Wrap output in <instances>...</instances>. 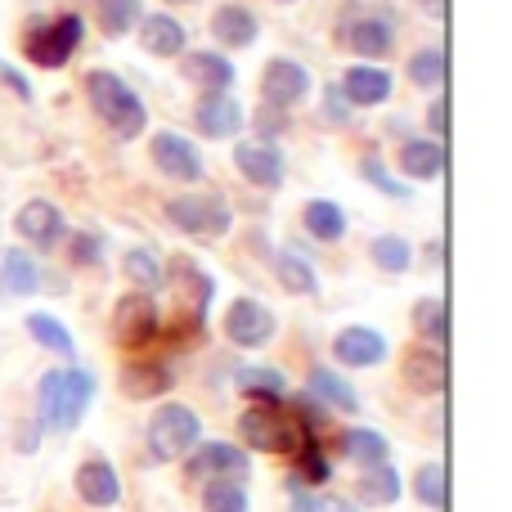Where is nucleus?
I'll return each mask as SVG.
<instances>
[{"label": "nucleus", "mask_w": 512, "mask_h": 512, "mask_svg": "<svg viewBox=\"0 0 512 512\" xmlns=\"http://www.w3.org/2000/svg\"><path fill=\"white\" fill-rule=\"evenodd\" d=\"M90 400H95V373L86 369H50L36 387V423L45 432H72L86 418Z\"/></svg>", "instance_id": "1"}, {"label": "nucleus", "mask_w": 512, "mask_h": 512, "mask_svg": "<svg viewBox=\"0 0 512 512\" xmlns=\"http://www.w3.org/2000/svg\"><path fill=\"white\" fill-rule=\"evenodd\" d=\"M86 99H90V108L99 113V122H104L108 131H117L122 140H135L140 131H149V113H144L140 95H135L117 72H104V68L90 72L86 77Z\"/></svg>", "instance_id": "2"}, {"label": "nucleus", "mask_w": 512, "mask_h": 512, "mask_svg": "<svg viewBox=\"0 0 512 512\" xmlns=\"http://www.w3.org/2000/svg\"><path fill=\"white\" fill-rule=\"evenodd\" d=\"M203 441V418L189 405H158L149 418V450L158 463L185 459L194 445Z\"/></svg>", "instance_id": "3"}, {"label": "nucleus", "mask_w": 512, "mask_h": 512, "mask_svg": "<svg viewBox=\"0 0 512 512\" xmlns=\"http://www.w3.org/2000/svg\"><path fill=\"white\" fill-rule=\"evenodd\" d=\"M239 436L248 450L261 454H292L301 445V423L292 414H283L279 405H252L239 418Z\"/></svg>", "instance_id": "4"}, {"label": "nucleus", "mask_w": 512, "mask_h": 512, "mask_svg": "<svg viewBox=\"0 0 512 512\" xmlns=\"http://www.w3.org/2000/svg\"><path fill=\"white\" fill-rule=\"evenodd\" d=\"M81 32H86L81 14H63V18H54V23H36V27H27V36H23V54L36 68H63V63L72 59V50L81 45Z\"/></svg>", "instance_id": "5"}, {"label": "nucleus", "mask_w": 512, "mask_h": 512, "mask_svg": "<svg viewBox=\"0 0 512 512\" xmlns=\"http://www.w3.org/2000/svg\"><path fill=\"white\" fill-rule=\"evenodd\" d=\"M158 328H162V315H158L153 292H126V297H117V310H113L117 346L140 351V346H149L153 337H158Z\"/></svg>", "instance_id": "6"}, {"label": "nucleus", "mask_w": 512, "mask_h": 512, "mask_svg": "<svg viewBox=\"0 0 512 512\" xmlns=\"http://www.w3.org/2000/svg\"><path fill=\"white\" fill-rule=\"evenodd\" d=\"M167 221L176 225V230L194 234V239H216V234H225L234 225L230 207H225V198H171L167 203Z\"/></svg>", "instance_id": "7"}, {"label": "nucleus", "mask_w": 512, "mask_h": 512, "mask_svg": "<svg viewBox=\"0 0 512 512\" xmlns=\"http://www.w3.org/2000/svg\"><path fill=\"white\" fill-rule=\"evenodd\" d=\"M185 459H189V477H203V481H248L252 472V459L230 441H203Z\"/></svg>", "instance_id": "8"}, {"label": "nucleus", "mask_w": 512, "mask_h": 512, "mask_svg": "<svg viewBox=\"0 0 512 512\" xmlns=\"http://www.w3.org/2000/svg\"><path fill=\"white\" fill-rule=\"evenodd\" d=\"M274 328H279L274 310L261 306V301H252V297H239L230 310H225V337H230L234 346H243V351L265 346L274 337Z\"/></svg>", "instance_id": "9"}, {"label": "nucleus", "mask_w": 512, "mask_h": 512, "mask_svg": "<svg viewBox=\"0 0 512 512\" xmlns=\"http://www.w3.org/2000/svg\"><path fill=\"white\" fill-rule=\"evenodd\" d=\"M261 95L270 108H297L301 99L310 95V72L301 68L297 59H270L261 72Z\"/></svg>", "instance_id": "10"}, {"label": "nucleus", "mask_w": 512, "mask_h": 512, "mask_svg": "<svg viewBox=\"0 0 512 512\" xmlns=\"http://www.w3.org/2000/svg\"><path fill=\"white\" fill-rule=\"evenodd\" d=\"M18 239H27L32 248L50 252L63 243V234H68V221H63V212L54 203H45V198H32V203L18 207V221H14Z\"/></svg>", "instance_id": "11"}, {"label": "nucleus", "mask_w": 512, "mask_h": 512, "mask_svg": "<svg viewBox=\"0 0 512 512\" xmlns=\"http://www.w3.org/2000/svg\"><path fill=\"white\" fill-rule=\"evenodd\" d=\"M153 167L162 171V176H171V180H203V153L194 149V144L185 140V135H176V131H158L153 135Z\"/></svg>", "instance_id": "12"}, {"label": "nucleus", "mask_w": 512, "mask_h": 512, "mask_svg": "<svg viewBox=\"0 0 512 512\" xmlns=\"http://www.w3.org/2000/svg\"><path fill=\"white\" fill-rule=\"evenodd\" d=\"M234 167H239V176L248 180V185H256V189H279L283 176H288L283 153L274 149V144H265V140H243L239 149H234Z\"/></svg>", "instance_id": "13"}, {"label": "nucleus", "mask_w": 512, "mask_h": 512, "mask_svg": "<svg viewBox=\"0 0 512 512\" xmlns=\"http://www.w3.org/2000/svg\"><path fill=\"white\" fill-rule=\"evenodd\" d=\"M167 283H176L180 306L194 315V324H203V319H207V306H212V292H216L212 274H207L203 265H194L189 256H176V261H171Z\"/></svg>", "instance_id": "14"}, {"label": "nucleus", "mask_w": 512, "mask_h": 512, "mask_svg": "<svg viewBox=\"0 0 512 512\" xmlns=\"http://www.w3.org/2000/svg\"><path fill=\"white\" fill-rule=\"evenodd\" d=\"M333 355L346 364V369H373V364L387 360V337H382L378 328L351 324L333 337Z\"/></svg>", "instance_id": "15"}, {"label": "nucleus", "mask_w": 512, "mask_h": 512, "mask_svg": "<svg viewBox=\"0 0 512 512\" xmlns=\"http://www.w3.org/2000/svg\"><path fill=\"white\" fill-rule=\"evenodd\" d=\"M400 378L409 382V391L418 396H441L445 391V351L436 346H409L400 360Z\"/></svg>", "instance_id": "16"}, {"label": "nucleus", "mask_w": 512, "mask_h": 512, "mask_svg": "<svg viewBox=\"0 0 512 512\" xmlns=\"http://www.w3.org/2000/svg\"><path fill=\"white\" fill-rule=\"evenodd\" d=\"M72 486H77L81 504L90 508H113L117 499H122V481H117V468L104 459H90L77 468V477H72Z\"/></svg>", "instance_id": "17"}, {"label": "nucleus", "mask_w": 512, "mask_h": 512, "mask_svg": "<svg viewBox=\"0 0 512 512\" xmlns=\"http://www.w3.org/2000/svg\"><path fill=\"white\" fill-rule=\"evenodd\" d=\"M342 95L351 108H378L391 99V72L387 68H369V63H355L342 77Z\"/></svg>", "instance_id": "18"}, {"label": "nucleus", "mask_w": 512, "mask_h": 512, "mask_svg": "<svg viewBox=\"0 0 512 512\" xmlns=\"http://www.w3.org/2000/svg\"><path fill=\"white\" fill-rule=\"evenodd\" d=\"M396 41V27H391L387 14H355L346 23V45H351L360 59H382Z\"/></svg>", "instance_id": "19"}, {"label": "nucleus", "mask_w": 512, "mask_h": 512, "mask_svg": "<svg viewBox=\"0 0 512 512\" xmlns=\"http://www.w3.org/2000/svg\"><path fill=\"white\" fill-rule=\"evenodd\" d=\"M194 122L207 140H230V135L243 131V104L234 95H203Z\"/></svg>", "instance_id": "20"}, {"label": "nucleus", "mask_w": 512, "mask_h": 512, "mask_svg": "<svg viewBox=\"0 0 512 512\" xmlns=\"http://www.w3.org/2000/svg\"><path fill=\"white\" fill-rule=\"evenodd\" d=\"M180 72H185L194 86H203L207 95H225V90L234 86V63L216 50H189V59L180 63Z\"/></svg>", "instance_id": "21"}, {"label": "nucleus", "mask_w": 512, "mask_h": 512, "mask_svg": "<svg viewBox=\"0 0 512 512\" xmlns=\"http://www.w3.org/2000/svg\"><path fill=\"white\" fill-rule=\"evenodd\" d=\"M306 382H310V396H315L324 409H337V414H360V391H355L342 373L328 369V364H315Z\"/></svg>", "instance_id": "22"}, {"label": "nucleus", "mask_w": 512, "mask_h": 512, "mask_svg": "<svg viewBox=\"0 0 512 512\" xmlns=\"http://www.w3.org/2000/svg\"><path fill=\"white\" fill-rule=\"evenodd\" d=\"M212 36L225 45V50H248V45L261 36V23H256L252 9L243 5H221L212 14Z\"/></svg>", "instance_id": "23"}, {"label": "nucleus", "mask_w": 512, "mask_h": 512, "mask_svg": "<svg viewBox=\"0 0 512 512\" xmlns=\"http://www.w3.org/2000/svg\"><path fill=\"white\" fill-rule=\"evenodd\" d=\"M176 387L167 364H153V360H135L122 369V391L126 400H153V396H167Z\"/></svg>", "instance_id": "24"}, {"label": "nucleus", "mask_w": 512, "mask_h": 512, "mask_svg": "<svg viewBox=\"0 0 512 512\" xmlns=\"http://www.w3.org/2000/svg\"><path fill=\"white\" fill-rule=\"evenodd\" d=\"M32 292H41V265L27 252L9 248L0 256V297H32Z\"/></svg>", "instance_id": "25"}, {"label": "nucleus", "mask_w": 512, "mask_h": 512, "mask_svg": "<svg viewBox=\"0 0 512 512\" xmlns=\"http://www.w3.org/2000/svg\"><path fill=\"white\" fill-rule=\"evenodd\" d=\"M140 45L158 59H176V54H185V27L171 14H149L140 18Z\"/></svg>", "instance_id": "26"}, {"label": "nucleus", "mask_w": 512, "mask_h": 512, "mask_svg": "<svg viewBox=\"0 0 512 512\" xmlns=\"http://www.w3.org/2000/svg\"><path fill=\"white\" fill-rule=\"evenodd\" d=\"M400 171L409 180H436L445 171V144L436 140H405L400 144Z\"/></svg>", "instance_id": "27"}, {"label": "nucleus", "mask_w": 512, "mask_h": 512, "mask_svg": "<svg viewBox=\"0 0 512 512\" xmlns=\"http://www.w3.org/2000/svg\"><path fill=\"white\" fill-rule=\"evenodd\" d=\"M122 274L135 283V288H144V292L167 288V265H162V256L153 248H131V252H126L122 256Z\"/></svg>", "instance_id": "28"}, {"label": "nucleus", "mask_w": 512, "mask_h": 512, "mask_svg": "<svg viewBox=\"0 0 512 512\" xmlns=\"http://www.w3.org/2000/svg\"><path fill=\"white\" fill-rule=\"evenodd\" d=\"M400 499V472L391 463H373L360 477V504L369 508H391Z\"/></svg>", "instance_id": "29"}, {"label": "nucleus", "mask_w": 512, "mask_h": 512, "mask_svg": "<svg viewBox=\"0 0 512 512\" xmlns=\"http://www.w3.org/2000/svg\"><path fill=\"white\" fill-rule=\"evenodd\" d=\"M239 391L252 405H283L288 378H283L279 369H239Z\"/></svg>", "instance_id": "30"}, {"label": "nucleus", "mask_w": 512, "mask_h": 512, "mask_svg": "<svg viewBox=\"0 0 512 512\" xmlns=\"http://www.w3.org/2000/svg\"><path fill=\"white\" fill-rule=\"evenodd\" d=\"M342 454L351 463H360V468H373V463H387L391 445L382 432H373V427H351V432H342Z\"/></svg>", "instance_id": "31"}, {"label": "nucleus", "mask_w": 512, "mask_h": 512, "mask_svg": "<svg viewBox=\"0 0 512 512\" xmlns=\"http://www.w3.org/2000/svg\"><path fill=\"white\" fill-rule=\"evenodd\" d=\"M292 454H297V472H292V477H297L301 486H324V481L333 477V463H328L315 432H301V445Z\"/></svg>", "instance_id": "32"}, {"label": "nucleus", "mask_w": 512, "mask_h": 512, "mask_svg": "<svg viewBox=\"0 0 512 512\" xmlns=\"http://www.w3.org/2000/svg\"><path fill=\"white\" fill-rule=\"evenodd\" d=\"M301 221H306V234L319 243H337L346 234V216L337 203H328V198H315V203H306V212H301Z\"/></svg>", "instance_id": "33"}, {"label": "nucleus", "mask_w": 512, "mask_h": 512, "mask_svg": "<svg viewBox=\"0 0 512 512\" xmlns=\"http://www.w3.org/2000/svg\"><path fill=\"white\" fill-rule=\"evenodd\" d=\"M414 328L427 346L445 351V337H450V315H445V301L441 297H423L414 306Z\"/></svg>", "instance_id": "34"}, {"label": "nucleus", "mask_w": 512, "mask_h": 512, "mask_svg": "<svg viewBox=\"0 0 512 512\" xmlns=\"http://www.w3.org/2000/svg\"><path fill=\"white\" fill-rule=\"evenodd\" d=\"M274 270H279L283 288L297 292V297H315V292H319V279H315V270H310V261H306V256H297L292 248L274 256Z\"/></svg>", "instance_id": "35"}, {"label": "nucleus", "mask_w": 512, "mask_h": 512, "mask_svg": "<svg viewBox=\"0 0 512 512\" xmlns=\"http://www.w3.org/2000/svg\"><path fill=\"white\" fill-rule=\"evenodd\" d=\"M95 18H99V27H104L108 36H126L131 27H140L144 5H140V0H99Z\"/></svg>", "instance_id": "36"}, {"label": "nucleus", "mask_w": 512, "mask_h": 512, "mask_svg": "<svg viewBox=\"0 0 512 512\" xmlns=\"http://www.w3.org/2000/svg\"><path fill=\"white\" fill-rule=\"evenodd\" d=\"M27 333H32L36 342L45 346V351L63 355V360H72V355H77V346H72V333L54 315H41V310H36V315H27Z\"/></svg>", "instance_id": "37"}, {"label": "nucleus", "mask_w": 512, "mask_h": 512, "mask_svg": "<svg viewBox=\"0 0 512 512\" xmlns=\"http://www.w3.org/2000/svg\"><path fill=\"white\" fill-rule=\"evenodd\" d=\"M203 508L207 512H248V490H243V481H207Z\"/></svg>", "instance_id": "38"}, {"label": "nucleus", "mask_w": 512, "mask_h": 512, "mask_svg": "<svg viewBox=\"0 0 512 512\" xmlns=\"http://www.w3.org/2000/svg\"><path fill=\"white\" fill-rule=\"evenodd\" d=\"M373 265L378 270H387V274H405L409 270V261H414V252H409V243L405 239H396V234H382V239H373Z\"/></svg>", "instance_id": "39"}, {"label": "nucleus", "mask_w": 512, "mask_h": 512, "mask_svg": "<svg viewBox=\"0 0 512 512\" xmlns=\"http://www.w3.org/2000/svg\"><path fill=\"white\" fill-rule=\"evenodd\" d=\"M414 495H418V504H427V508H445V468L441 463H423V468L414 472Z\"/></svg>", "instance_id": "40"}, {"label": "nucleus", "mask_w": 512, "mask_h": 512, "mask_svg": "<svg viewBox=\"0 0 512 512\" xmlns=\"http://www.w3.org/2000/svg\"><path fill=\"white\" fill-rule=\"evenodd\" d=\"M409 81L414 86H441L445 81V50H418L414 59H409Z\"/></svg>", "instance_id": "41"}, {"label": "nucleus", "mask_w": 512, "mask_h": 512, "mask_svg": "<svg viewBox=\"0 0 512 512\" xmlns=\"http://www.w3.org/2000/svg\"><path fill=\"white\" fill-rule=\"evenodd\" d=\"M360 176L369 180V185L378 189V194H387V198H405V203H409V185H405V180L391 176V171L382 167L378 158H364V162H360Z\"/></svg>", "instance_id": "42"}, {"label": "nucleus", "mask_w": 512, "mask_h": 512, "mask_svg": "<svg viewBox=\"0 0 512 512\" xmlns=\"http://www.w3.org/2000/svg\"><path fill=\"white\" fill-rule=\"evenodd\" d=\"M72 261H77V265H99V261H104V239H99V234H90V230H81L77 239H72Z\"/></svg>", "instance_id": "43"}, {"label": "nucleus", "mask_w": 512, "mask_h": 512, "mask_svg": "<svg viewBox=\"0 0 512 512\" xmlns=\"http://www.w3.org/2000/svg\"><path fill=\"white\" fill-rule=\"evenodd\" d=\"M283 126H288V113H283V108H270V104L256 108V131H261L265 144H270L274 135H283Z\"/></svg>", "instance_id": "44"}, {"label": "nucleus", "mask_w": 512, "mask_h": 512, "mask_svg": "<svg viewBox=\"0 0 512 512\" xmlns=\"http://www.w3.org/2000/svg\"><path fill=\"white\" fill-rule=\"evenodd\" d=\"M324 113H328V117H333V122H337V126H346V122H351V113H355V108H351V104H346L342 86H328V90H324Z\"/></svg>", "instance_id": "45"}, {"label": "nucleus", "mask_w": 512, "mask_h": 512, "mask_svg": "<svg viewBox=\"0 0 512 512\" xmlns=\"http://www.w3.org/2000/svg\"><path fill=\"white\" fill-rule=\"evenodd\" d=\"M0 81H5V86L14 90L18 99H32V86H27V77H23V72H14L9 63H0Z\"/></svg>", "instance_id": "46"}, {"label": "nucleus", "mask_w": 512, "mask_h": 512, "mask_svg": "<svg viewBox=\"0 0 512 512\" xmlns=\"http://www.w3.org/2000/svg\"><path fill=\"white\" fill-rule=\"evenodd\" d=\"M445 126H450V108H445V99H432V108H427V131L445 135Z\"/></svg>", "instance_id": "47"}, {"label": "nucleus", "mask_w": 512, "mask_h": 512, "mask_svg": "<svg viewBox=\"0 0 512 512\" xmlns=\"http://www.w3.org/2000/svg\"><path fill=\"white\" fill-rule=\"evenodd\" d=\"M306 512H355V504H346V499L328 495V499H310Z\"/></svg>", "instance_id": "48"}, {"label": "nucleus", "mask_w": 512, "mask_h": 512, "mask_svg": "<svg viewBox=\"0 0 512 512\" xmlns=\"http://www.w3.org/2000/svg\"><path fill=\"white\" fill-rule=\"evenodd\" d=\"M167 5H189V0H167Z\"/></svg>", "instance_id": "49"}, {"label": "nucleus", "mask_w": 512, "mask_h": 512, "mask_svg": "<svg viewBox=\"0 0 512 512\" xmlns=\"http://www.w3.org/2000/svg\"><path fill=\"white\" fill-rule=\"evenodd\" d=\"M283 5H292V0H283Z\"/></svg>", "instance_id": "50"}]
</instances>
